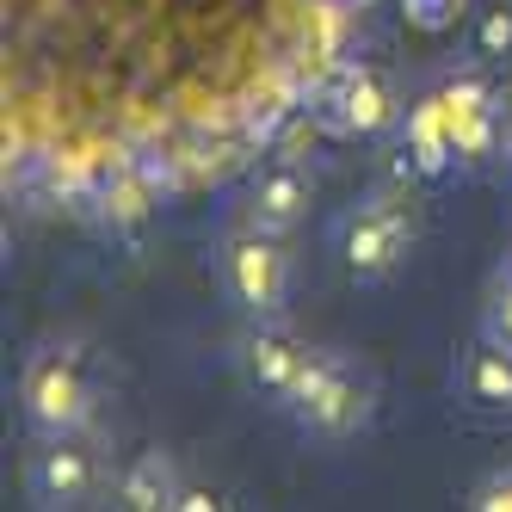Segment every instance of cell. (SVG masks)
Listing matches in <instances>:
<instances>
[{"mask_svg": "<svg viewBox=\"0 0 512 512\" xmlns=\"http://www.w3.org/2000/svg\"><path fill=\"white\" fill-rule=\"evenodd\" d=\"M303 210H309V173L297 167H278L253 186V223L260 229H290Z\"/></svg>", "mask_w": 512, "mask_h": 512, "instance_id": "30bf717a", "label": "cell"}, {"mask_svg": "<svg viewBox=\"0 0 512 512\" xmlns=\"http://www.w3.org/2000/svg\"><path fill=\"white\" fill-rule=\"evenodd\" d=\"M241 358H247V377L253 383H266L272 395H297V383L309 377V364H315V352L297 340V334H284V327H253L247 334V346H241Z\"/></svg>", "mask_w": 512, "mask_h": 512, "instance_id": "52a82bcc", "label": "cell"}, {"mask_svg": "<svg viewBox=\"0 0 512 512\" xmlns=\"http://www.w3.org/2000/svg\"><path fill=\"white\" fill-rule=\"evenodd\" d=\"M469 506H475V512H512V469L488 475V482L469 494Z\"/></svg>", "mask_w": 512, "mask_h": 512, "instance_id": "4fadbf2b", "label": "cell"}, {"mask_svg": "<svg viewBox=\"0 0 512 512\" xmlns=\"http://www.w3.org/2000/svg\"><path fill=\"white\" fill-rule=\"evenodd\" d=\"M395 118V93L377 68H346L327 93V124L346 130V136H364V130H383Z\"/></svg>", "mask_w": 512, "mask_h": 512, "instance_id": "8992f818", "label": "cell"}, {"mask_svg": "<svg viewBox=\"0 0 512 512\" xmlns=\"http://www.w3.org/2000/svg\"><path fill=\"white\" fill-rule=\"evenodd\" d=\"M469 401H482V408H512V346L506 340L469 352Z\"/></svg>", "mask_w": 512, "mask_h": 512, "instance_id": "7c38bea8", "label": "cell"}, {"mask_svg": "<svg viewBox=\"0 0 512 512\" xmlns=\"http://www.w3.org/2000/svg\"><path fill=\"white\" fill-rule=\"evenodd\" d=\"M414 241V223L401 216L395 204H371V210H358L352 223H346V260L358 278H383L401 266V253H408Z\"/></svg>", "mask_w": 512, "mask_h": 512, "instance_id": "277c9868", "label": "cell"}, {"mask_svg": "<svg viewBox=\"0 0 512 512\" xmlns=\"http://www.w3.org/2000/svg\"><path fill=\"white\" fill-rule=\"evenodd\" d=\"M25 414L31 426H44V432H68L81 414H87V383H81V364L44 346L38 358L25 364Z\"/></svg>", "mask_w": 512, "mask_h": 512, "instance_id": "7a4b0ae2", "label": "cell"}, {"mask_svg": "<svg viewBox=\"0 0 512 512\" xmlns=\"http://www.w3.org/2000/svg\"><path fill=\"white\" fill-rule=\"evenodd\" d=\"M488 321H494V334L512 346V284L500 290V297H494V309H488Z\"/></svg>", "mask_w": 512, "mask_h": 512, "instance_id": "2e32d148", "label": "cell"}, {"mask_svg": "<svg viewBox=\"0 0 512 512\" xmlns=\"http://www.w3.org/2000/svg\"><path fill=\"white\" fill-rule=\"evenodd\" d=\"M179 488H186V482H179V463L167 457V451H142L130 469H124V506L130 512H161V506H173L179 500Z\"/></svg>", "mask_w": 512, "mask_h": 512, "instance_id": "9c48e42d", "label": "cell"}, {"mask_svg": "<svg viewBox=\"0 0 512 512\" xmlns=\"http://www.w3.org/2000/svg\"><path fill=\"white\" fill-rule=\"evenodd\" d=\"M463 7V0H401V13H408L414 25H426V31H438V25H451V13Z\"/></svg>", "mask_w": 512, "mask_h": 512, "instance_id": "9a60e30c", "label": "cell"}, {"mask_svg": "<svg viewBox=\"0 0 512 512\" xmlns=\"http://www.w3.org/2000/svg\"><path fill=\"white\" fill-rule=\"evenodd\" d=\"M25 482H31V500H44V506H75V500L93 494L99 469H93V451H87V445H75V438L56 432V445L31 457V475H25Z\"/></svg>", "mask_w": 512, "mask_h": 512, "instance_id": "5b68a950", "label": "cell"}, {"mask_svg": "<svg viewBox=\"0 0 512 512\" xmlns=\"http://www.w3.org/2000/svg\"><path fill=\"white\" fill-rule=\"evenodd\" d=\"M438 105H445V118H451L457 155L463 161H482L494 149V105H488V93L475 87V81H457V87L438 93Z\"/></svg>", "mask_w": 512, "mask_h": 512, "instance_id": "ba28073f", "label": "cell"}, {"mask_svg": "<svg viewBox=\"0 0 512 512\" xmlns=\"http://www.w3.org/2000/svg\"><path fill=\"white\" fill-rule=\"evenodd\" d=\"M179 512H204V506H223V500H216L210 488H179V500H173Z\"/></svg>", "mask_w": 512, "mask_h": 512, "instance_id": "e0dca14e", "label": "cell"}, {"mask_svg": "<svg viewBox=\"0 0 512 512\" xmlns=\"http://www.w3.org/2000/svg\"><path fill=\"white\" fill-rule=\"evenodd\" d=\"M284 278H290V266H284V247L272 241V229H253V235H241L229 247V290H235V303L247 315H260V321L278 315Z\"/></svg>", "mask_w": 512, "mask_h": 512, "instance_id": "3957f363", "label": "cell"}, {"mask_svg": "<svg viewBox=\"0 0 512 512\" xmlns=\"http://www.w3.org/2000/svg\"><path fill=\"white\" fill-rule=\"evenodd\" d=\"M290 408H297L315 432L346 438V432H358L364 420H371V377H364L358 364H346V358L315 352L309 377L297 383V395H290Z\"/></svg>", "mask_w": 512, "mask_h": 512, "instance_id": "6da1fadb", "label": "cell"}, {"mask_svg": "<svg viewBox=\"0 0 512 512\" xmlns=\"http://www.w3.org/2000/svg\"><path fill=\"white\" fill-rule=\"evenodd\" d=\"M408 155H414V167H420V173H438V167L457 155L451 118H445V105H438V99H426L420 112L408 118Z\"/></svg>", "mask_w": 512, "mask_h": 512, "instance_id": "8fae6325", "label": "cell"}, {"mask_svg": "<svg viewBox=\"0 0 512 512\" xmlns=\"http://www.w3.org/2000/svg\"><path fill=\"white\" fill-rule=\"evenodd\" d=\"M512 50V7H488L482 19V56H506Z\"/></svg>", "mask_w": 512, "mask_h": 512, "instance_id": "5bb4252c", "label": "cell"}]
</instances>
